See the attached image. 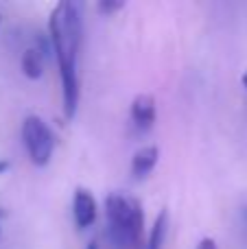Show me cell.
<instances>
[{
    "mask_svg": "<svg viewBox=\"0 0 247 249\" xmlns=\"http://www.w3.org/2000/svg\"><path fill=\"white\" fill-rule=\"evenodd\" d=\"M158 158H160V151H158V146L149 144V146H142V149H138L134 153V158H131V175H134L136 179H142V177H147L149 173L156 168Z\"/></svg>",
    "mask_w": 247,
    "mask_h": 249,
    "instance_id": "5",
    "label": "cell"
},
{
    "mask_svg": "<svg viewBox=\"0 0 247 249\" xmlns=\"http://www.w3.org/2000/svg\"><path fill=\"white\" fill-rule=\"evenodd\" d=\"M86 249H99V245H96V243H90V245H88Z\"/></svg>",
    "mask_w": 247,
    "mask_h": 249,
    "instance_id": "12",
    "label": "cell"
},
{
    "mask_svg": "<svg viewBox=\"0 0 247 249\" xmlns=\"http://www.w3.org/2000/svg\"><path fill=\"white\" fill-rule=\"evenodd\" d=\"M20 66H22V72L29 79H39L44 72V53H39L37 48H26L22 53Z\"/></svg>",
    "mask_w": 247,
    "mask_h": 249,
    "instance_id": "6",
    "label": "cell"
},
{
    "mask_svg": "<svg viewBox=\"0 0 247 249\" xmlns=\"http://www.w3.org/2000/svg\"><path fill=\"white\" fill-rule=\"evenodd\" d=\"M241 81H243V86H245V90H247V70L243 72V77H241Z\"/></svg>",
    "mask_w": 247,
    "mask_h": 249,
    "instance_id": "11",
    "label": "cell"
},
{
    "mask_svg": "<svg viewBox=\"0 0 247 249\" xmlns=\"http://www.w3.org/2000/svg\"><path fill=\"white\" fill-rule=\"evenodd\" d=\"M197 249H219V247H217V243H214V238H201Z\"/></svg>",
    "mask_w": 247,
    "mask_h": 249,
    "instance_id": "9",
    "label": "cell"
},
{
    "mask_svg": "<svg viewBox=\"0 0 247 249\" xmlns=\"http://www.w3.org/2000/svg\"><path fill=\"white\" fill-rule=\"evenodd\" d=\"M123 7H125V2H121V0H101V2L96 4V11L103 13V16H109V13H114V11H121Z\"/></svg>",
    "mask_w": 247,
    "mask_h": 249,
    "instance_id": "8",
    "label": "cell"
},
{
    "mask_svg": "<svg viewBox=\"0 0 247 249\" xmlns=\"http://www.w3.org/2000/svg\"><path fill=\"white\" fill-rule=\"evenodd\" d=\"M166 232H169V212H166V208H164V210H160L156 223H153L144 249H162V245H164V241H166Z\"/></svg>",
    "mask_w": 247,
    "mask_h": 249,
    "instance_id": "7",
    "label": "cell"
},
{
    "mask_svg": "<svg viewBox=\"0 0 247 249\" xmlns=\"http://www.w3.org/2000/svg\"><path fill=\"white\" fill-rule=\"evenodd\" d=\"M107 241L114 249H129L140 245L144 228V212L138 199L125 195H109L105 199Z\"/></svg>",
    "mask_w": 247,
    "mask_h": 249,
    "instance_id": "1",
    "label": "cell"
},
{
    "mask_svg": "<svg viewBox=\"0 0 247 249\" xmlns=\"http://www.w3.org/2000/svg\"><path fill=\"white\" fill-rule=\"evenodd\" d=\"M22 138H24L26 151L31 155V162L35 166H46L53 158L55 149V136L51 127L39 116H29L22 124Z\"/></svg>",
    "mask_w": 247,
    "mask_h": 249,
    "instance_id": "2",
    "label": "cell"
},
{
    "mask_svg": "<svg viewBox=\"0 0 247 249\" xmlns=\"http://www.w3.org/2000/svg\"><path fill=\"white\" fill-rule=\"evenodd\" d=\"M72 214L77 228H90L96 221V199L92 197L90 190L77 188L74 193V203H72Z\"/></svg>",
    "mask_w": 247,
    "mask_h": 249,
    "instance_id": "3",
    "label": "cell"
},
{
    "mask_svg": "<svg viewBox=\"0 0 247 249\" xmlns=\"http://www.w3.org/2000/svg\"><path fill=\"white\" fill-rule=\"evenodd\" d=\"M131 121L138 129H151L156 123V99L151 94H138L131 101Z\"/></svg>",
    "mask_w": 247,
    "mask_h": 249,
    "instance_id": "4",
    "label": "cell"
},
{
    "mask_svg": "<svg viewBox=\"0 0 247 249\" xmlns=\"http://www.w3.org/2000/svg\"><path fill=\"white\" fill-rule=\"evenodd\" d=\"M7 168H9V162H7V160H0V175H2Z\"/></svg>",
    "mask_w": 247,
    "mask_h": 249,
    "instance_id": "10",
    "label": "cell"
}]
</instances>
